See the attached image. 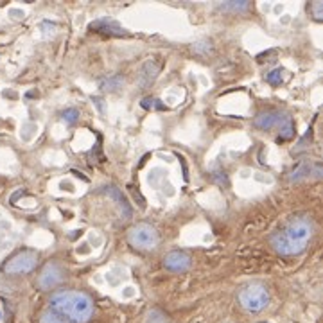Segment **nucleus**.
Here are the masks:
<instances>
[{"instance_id": "nucleus-6", "label": "nucleus", "mask_w": 323, "mask_h": 323, "mask_svg": "<svg viewBox=\"0 0 323 323\" xmlns=\"http://www.w3.org/2000/svg\"><path fill=\"white\" fill-rule=\"evenodd\" d=\"M61 280H63V269L59 268L58 264H54V262H49V264L41 269L40 276H38V287L43 291L52 289V287H56L58 284H61Z\"/></svg>"}, {"instance_id": "nucleus-16", "label": "nucleus", "mask_w": 323, "mask_h": 323, "mask_svg": "<svg viewBox=\"0 0 323 323\" xmlns=\"http://www.w3.org/2000/svg\"><path fill=\"white\" fill-rule=\"evenodd\" d=\"M266 81H268L271 86H280L284 83V70L276 68V70H273V72H269L268 77H266Z\"/></svg>"}, {"instance_id": "nucleus-13", "label": "nucleus", "mask_w": 323, "mask_h": 323, "mask_svg": "<svg viewBox=\"0 0 323 323\" xmlns=\"http://www.w3.org/2000/svg\"><path fill=\"white\" fill-rule=\"evenodd\" d=\"M221 11H230V13H244L250 9V2L248 0H241V2H235V0H232V2H224V4L219 6Z\"/></svg>"}, {"instance_id": "nucleus-20", "label": "nucleus", "mask_w": 323, "mask_h": 323, "mask_svg": "<svg viewBox=\"0 0 323 323\" xmlns=\"http://www.w3.org/2000/svg\"><path fill=\"white\" fill-rule=\"evenodd\" d=\"M309 11L312 13L314 20H318V22L323 18V4L319 2V0H316V2H312V4L309 6Z\"/></svg>"}, {"instance_id": "nucleus-8", "label": "nucleus", "mask_w": 323, "mask_h": 323, "mask_svg": "<svg viewBox=\"0 0 323 323\" xmlns=\"http://www.w3.org/2000/svg\"><path fill=\"white\" fill-rule=\"evenodd\" d=\"M90 29L96 31V33H101V34H108V36H128L124 27L119 26L115 20H110V18L96 20V22L90 24Z\"/></svg>"}, {"instance_id": "nucleus-7", "label": "nucleus", "mask_w": 323, "mask_h": 323, "mask_svg": "<svg viewBox=\"0 0 323 323\" xmlns=\"http://www.w3.org/2000/svg\"><path fill=\"white\" fill-rule=\"evenodd\" d=\"M191 255L185 253V251H171L164 257V266H166L169 271L174 273H183L191 268Z\"/></svg>"}, {"instance_id": "nucleus-17", "label": "nucleus", "mask_w": 323, "mask_h": 323, "mask_svg": "<svg viewBox=\"0 0 323 323\" xmlns=\"http://www.w3.org/2000/svg\"><path fill=\"white\" fill-rule=\"evenodd\" d=\"M124 83V77H121V76H113V77H110V79H106L101 85V88L103 90H117L119 86Z\"/></svg>"}, {"instance_id": "nucleus-1", "label": "nucleus", "mask_w": 323, "mask_h": 323, "mask_svg": "<svg viewBox=\"0 0 323 323\" xmlns=\"http://www.w3.org/2000/svg\"><path fill=\"white\" fill-rule=\"evenodd\" d=\"M312 237V223L307 216H296L276 234L271 235V246L276 253L293 257L305 251Z\"/></svg>"}, {"instance_id": "nucleus-3", "label": "nucleus", "mask_w": 323, "mask_h": 323, "mask_svg": "<svg viewBox=\"0 0 323 323\" xmlns=\"http://www.w3.org/2000/svg\"><path fill=\"white\" fill-rule=\"evenodd\" d=\"M239 304L250 312H261L269 304V291L259 282L248 284L239 291Z\"/></svg>"}, {"instance_id": "nucleus-15", "label": "nucleus", "mask_w": 323, "mask_h": 323, "mask_svg": "<svg viewBox=\"0 0 323 323\" xmlns=\"http://www.w3.org/2000/svg\"><path fill=\"white\" fill-rule=\"evenodd\" d=\"M40 323H72L70 319H66L65 316L58 314L51 309V311H45L40 318Z\"/></svg>"}, {"instance_id": "nucleus-2", "label": "nucleus", "mask_w": 323, "mask_h": 323, "mask_svg": "<svg viewBox=\"0 0 323 323\" xmlns=\"http://www.w3.org/2000/svg\"><path fill=\"white\" fill-rule=\"evenodd\" d=\"M51 309L72 323H86L94 314L90 296L79 291H59L51 296Z\"/></svg>"}, {"instance_id": "nucleus-11", "label": "nucleus", "mask_w": 323, "mask_h": 323, "mask_svg": "<svg viewBox=\"0 0 323 323\" xmlns=\"http://www.w3.org/2000/svg\"><path fill=\"white\" fill-rule=\"evenodd\" d=\"M104 192L106 194H110L113 199H117V203H119V206H121L122 210H124V217L128 219L129 216H131V209H129V203H128V199L122 196V192L119 191L117 187H113V185H110V187H104Z\"/></svg>"}, {"instance_id": "nucleus-18", "label": "nucleus", "mask_w": 323, "mask_h": 323, "mask_svg": "<svg viewBox=\"0 0 323 323\" xmlns=\"http://www.w3.org/2000/svg\"><path fill=\"white\" fill-rule=\"evenodd\" d=\"M61 119L66 124H76V122L79 121V111H77L76 108H68V110H65L61 113Z\"/></svg>"}, {"instance_id": "nucleus-19", "label": "nucleus", "mask_w": 323, "mask_h": 323, "mask_svg": "<svg viewBox=\"0 0 323 323\" xmlns=\"http://www.w3.org/2000/svg\"><path fill=\"white\" fill-rule=\"evenodd\" d=\"M147 323H171L167 319V316L160 311H151L149 312V318H147Z\"/></svg>"}, {"instance_id": "nucleus-4", "label": "nucleus", "mask_w": 323, "mask_h": 323, "mask_svg": "<svg viewBox=\"0 0 323 323\" xmlns=\"http://www.w3.org/2000/svg\"><path fill=\"white\" fill-rule=\"evenodd\" d=\"M128 241L136 250H154L158 244V232L147 223H139L128 232Z\"/></svg>"}, {"instance_id": "nucleus-14", "label": "nucleus", "mask_w": 323, "mask_h": 323, "mask_svg": "<svg viewBox=\"0 0 323 323\" xmlns=\"http://www.w3.org/2000/svg\"><path fill=\"white\" fill-rule=\"evenodd\" d=\"M294 136V124L289 117H282L280 121V139L279 140H289Z\"/></svg>"}, {"instance_id": "nucleus-10", "label": "nucleus", "mask_w": 323, "mask_h": 323, "mask_svg": "<svg viewBox=\"0 0 323 323\" xmlns=\"http://www.w3.org/2000/svg\"><path fill=\"white\" fill-rule=\"evenodd\" d=\"M280 121H282V115L279 111H264V113L255 117L253 124L259 129H271L275 124H280Z\"/></svg>"}, {"instance_id": "nucleus-12", "label": "nucleus", "mask_w": 323, "mask_h": 323, "mask_svg": "<svg viewBox=\"0 0 323 323\" xmlns=\"http://www.w3.org/2000/svg\"><path fill=\"white\" fill-rule=\"evenodd\" d=\"M311 171H312L311 161L302 160L300 164H298V166L289 173V180L291 181H300V180H304V178H307L309 174H311Z\"/></svg>"}, {"instance_id": "nucleus-21", "label": "nucleus", "mask_w": 323, "mask_h": 323, "mask_svg": "<svg viewBox=\"0 0 323 323\" xmlns=\"http://www.w3.org/2000/svg\"><path fill=\"white\" fill-rule=\"evenodd\" d=\"M160 101L156 99H151V97H146V99L142 101V106L144 108H158V110H164V104H158Z\"/></svg>"}, {"instance_id": "nucleus-5", "label": "nucleus", "mask_w": 323, "mask_h": 323, "mask_svg": "<svg viewBox=\"0 0 323 323\" xmlns=\"http://www.w3.org/2000/svg\"><path fill=\"white\" fill-rule=\"evenodd\" d=\"M38 264V253L34 250H22L18 253H15L11 259L4 262L2 271L8 275H24L29 273L36 268Z\"/></svg>"}, {"instance_id": "nucleus-9", "label": "nucleus", "mask_w": 323, "mask_h": 323, "mask_svg": "<svg viewBox=\"0 0 323 323\" xmlns=\"http://www.w3.org/2000/svg\"><path fill=\"white\" fill-rule=\"evenodd\" d=\"M158 72H160V65L154 63L153 59H149V61L142 66V70H140V74H139V86L140 88H147V86L156 79Z\"/></svg>"}]
</instances>
